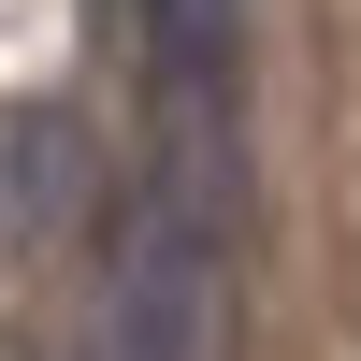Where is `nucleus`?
<instances>
[{
    "instance_id": "2",
    "label": "nucleus",
    "mask_w": 361,
    "mask_h": 361,
    "mask_svg": "<svg viewBox=\"0 0 361 361\" xmlns=\"http://www.w3.org/2000/svg\"><path fill=\"white\" fill-rule=\"evenodd\" d=\"M145 173L246 202V0H145Z\"/></svg>"
},
{
    "instance_id": "1",
    "label": "nucleus",
    "mask_w": 361,
    "mask_h": 361,
    "mask_svg": "<svg viewBox=\"0 0 361 361\" xmlns=\"http://www.w3.org/2000/svg\"><path fill=\"white\" fill-rule=\"evenodd\" d=\"M87 361H231V202L130 173L116 246H102Z\"/></svg>"
}]
</instances>
